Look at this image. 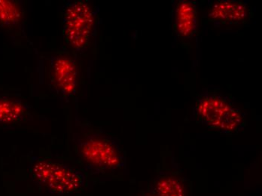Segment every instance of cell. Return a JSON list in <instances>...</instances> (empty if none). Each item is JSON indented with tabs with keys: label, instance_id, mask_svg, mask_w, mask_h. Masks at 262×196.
<instances>
[{
	"label": "cell",
	"instance_id": "30bf717a",
	"mask_svg": "<svg viewBox=\"0 0 262 196\" xmlns=\"http://www.w3.org/2000/svg\"><path fill=\"white\" fill-rule=\"evenodd\" d=\"M24 9L17 1L0 0V27L11 28L20 23Z\"/></svg>",
	"mask_w": 262,
	"mask_h": 196
},
{
	"label": "cell",
	"instance_id": "ba28073f",
	"mask_svg": "<svg viewBox=\"0 0 262 196\" xmlns=\"http://www.w3.org/2000/svg\"><path fill=\"white\" fill-rule=\"evenodd\" d=\"M31 106L21 99L0 95V123L14 124L31 116Z\"/></svg>",
	"mask_w": 262,
	"mask_h": 196
},
{
	"label": "cell",
	"instance_id": "52a82bcc",
	"mask_svg": "<svg viewBox=\"0 0 262 196\" xmlns=\"http://www.w3.org/2000/svg\"><path fill=\"white\" fill-rule=\"evenodd\" d=\"M171 23L177 40L182 44L191 42L198 33V3L190 0H179L172 3Z\"/></svg>",
	"mask_w": 262,
	"mask_h": 196
},
{
	"label": "cell",
	"instance_id": "8fae6325",
	"mask_svg": "<svg viewBox=\"0 0 262 196\" xmlns=\"http://www.w3.org/2000/svg\"><path fill=\"white\" fill-rule=\"evenodd\" d=\"M141 196H156L154 195V194H145V195H141Z\"/></svg>",
	"mask_w": 262,
	"mask_h": 196
},
{
	"label": "cell",
	"instance_id": "9c48e42d",
	"mask_svg": "<svg viewBox=\"0 0 262 196\" xmlns=\"http://www.w3.org/2000/svg\"><path fill=\"white\" fill-rule=\"evenodd\" d=\"M151 193L156 196H186L181 181L169 175H163L156 180Z\"/></svg>",
	"mask_w": 262,
	"mask_h": 196
},
{
	"label": "cell",
	"instance_id": "3957f363",
	"mask_svg": "<svg viewBox=\"0 0 262 196\" xmlns=\"http://www.w3.org/2000/svg\"><path fill=\"white\" fill-rule=\"evenodd\" d=\"M30 173L40 189L52 195H70L79 192L85 186L84 172L49 159L32 158Z\"/></svg>",
	"mask_w": 262,
	"mask_h": 196
},
{
	"label": "cell",
	"instance_id": "7a4b0ae2",
	"mask_svg": "<svg viewBox=\"0 0 262 196\" xmlns=\"http://www.w3.org/2000/svg\"><path fill=\"white\" fill-rule=\"evenodd\" d=\"M193 114L196 122L225 135L245 128L246 114L228 96L217 90H206L195 99Z\"/></svg>",
	"mask_w": 262,
	"mask_h": 196
},
{
	"label": "cell",
	"instance_id": "5b68a950",
	"mask_svg": "<svg viewBox=\"0 0 262 196\" xmlns=\"http://www.w3.org/2000/svg\"><path fill=\"white\" fill-rule=\"evenodd\" d=\"M251 9L247 3L237 0H217L209 3L206 18L214 28H241L250 19Z\"/></svg>",
	"mask_w": 262,
	"mask_h": 196
},
{
	"label": "cell",
	"instance_id": "8992f818",
	"mask_svg": "<svg viewBox=\"0 0 262 196\" xmlns=\"http://www.w3.org/2000/svg\"><path fill=\"white\" fill-rule=\"evenodd\" d=\"M49 77L54 92L65 98L73 96L77 89L76 62L67 55H53L49 62Z\"/></svg>",
	"mask_w": 262,
	"mask_h": 196
},
{
	"label": "cell",
	"instance_id": "277c9868",
	"mask_svg": "<svg viewBox=\"0 0 262 196\" xmlns=\"http://www.w3.org/2000/svg\"><path fill=\"white\" fill-rule=\"evenodd\" d=\"M96 12L85 1H69L63 13V35L66 42L82 52L89 47L94 26Z\"/></svg>",
	"mask_w": 262,
	"mask_h": 196
},
{
	"label": "cell",
	"instance_id": "6da1fadb",
	"mask_svg": "<svg viewBox=\"0 0 262 196\" xmlns=\"http://www.w3.org/2000/svg\"><path fill=\"white\" fill-rule=\"evenodd\" d=\"M73 142L84 168L93 175H104L126 166V156L116 137L103 130L75 132Z\"/></svg>",
	"mask_w": 262,
	"mask_h": 196
}]
</instances>
